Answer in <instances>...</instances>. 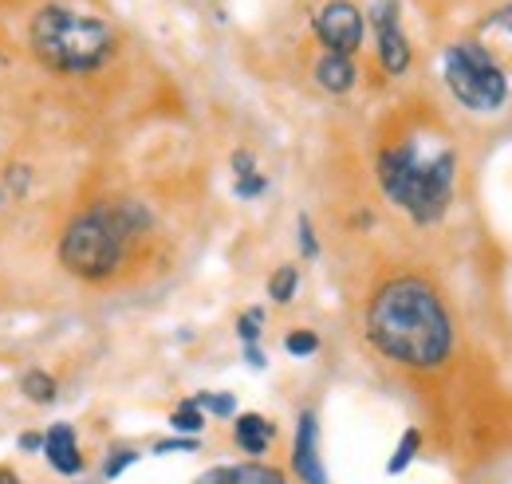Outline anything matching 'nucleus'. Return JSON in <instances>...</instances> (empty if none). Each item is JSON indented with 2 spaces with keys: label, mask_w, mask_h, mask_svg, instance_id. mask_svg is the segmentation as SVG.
Listing matches in <instances>:
<instances>
[{
  "label": "nucleus",
  "mask_w": 512,
  "mask_h": 484,
  "mask_svg": "<svg viewBox=\"0 0 512 484\" xmlns=\"http://www.w3.org/2000/svg\"><path fill=\"white\" fill-rule=\"evenodd\" d=\"M367 339L386 359L414 370H434L453 351V323L442 296L414 276L390 280L367 307Z\"/></svg>",
  "instance_id": "obj_1"
},
{
  "label": "nucleus",
  "mask_w": 512,
  "mask_h": 484,
  "mask_svg": "<svg viewBox=\"0 0 512 484\" xmlns=\"http://www.w3.org/2000/svg\"><path fill=\"white\" fill-rule=\"evenodd\" d=\"M453 170L457 158L449 146L426 150L418 138L398 142L379 158V182L394 205H402L418 225L442 221L453 197Z\"/></svg>",
  "instance_id": "obj_2"
},
{
  "label": "nucleus",
  "mask_w": 512,
  "mask_h": 484,
  "mask_svg": "<svg viewBox=\"0 0 512 484\" xmlns=\"http://www.w3.org/2000/svg\"><path fill=\"white\" fill-rule=\"evenodd\" d=\"M150 225L146 209L134 201H107L87 213H79L64 229L60 241V264L79 280H107L119 272L127 244Z\"/></svg>",
  "instance_id": "obj_3"
},
{
  "label": "nucleus",
  "mask_w": 512,
  "mask_h": 484,
  "mask_svg": "<svg viewBox=\"0 0 512 484\" xmlns=\"http://www.w3.org/2000/svg\"><path fill=\"white\" fill-rule=\"evenodd\" d=\"M28 40H32L36 60L52 71H64V75H87L115 56L111 24H103L87 12L64 8V4L40 8Z\"/></svg>",
  "instance_id": "obj_4"
},
{
  "label": "nucleus",
  "mask_w": 512,
  "mask_h": 484,
  "mask_svg": "<svg viewBox=\"0 0 512 484\" xmlns=\"http://www.w3.org/2000/svg\"><path fill=\"white\" fill-rule=\"evenodd\" d=\"M446 83L457 95L461 107L469 111H501L509 99V79L493 63V56L481 44H453L446 52Z\"/></svg>",
  "instance_id": "obj_5"
},
{
  "label": "nucleus",
  "mask_w": 512,
  "mask_h": 484,
  "mask_svg": "<svg viewBox=\"0 0 512 484\" xmlns=\"http://www.w3.org/2000/svg\"><path fill=\"white\" fill-rule=\"evenodd\" d=\"M316 36L335 56H351L363 44V12L351 0H327L316 12Z\"/></svg>",
  "instance_id": "obj_6"
},
{
  "label": "nucleus",
  "mask_w": 512,
  "mask_h": 484,
  "mask_svg": "<svg viewBox=\"0 0 512 484\" xmlns=\"http://www.w3.org/2000/svg\"><path fill=\"white\" fill-rule=\"evenodd\" d=\"M292 469L300 473V481L304 484H327V473H323V461H320V422H316L312 410H304L300 422H296Z\"/></svg>",
  "instance_id": "obj_7"
},
{
  "label": "nucleus",
  "mask_w": 512,
  "mask_h": 484,
  "mask_svg": "<svg viewBox=\"0 0 512 484\" xmlns=\"http://www.w3.org/2000/svg\"><path fill=\"white\" fill-rule=\"evenodd\" d=\"M375 24H379V60L390 75H402L410 67V44L398 28V4L394 0H383L379 12H375Z\"/></svg>",
  "instance_id": "obj_8"
},
{
  "label": "nucleus",
  "mask_w": 512,
  "mask_h": 484,
  "mask_svg": "<svg viewBox=\"0 0 512 484\" xmlns=\"http://www.w3.org/2000/svg\"><path fill=\"white\" fill-rule=\"evenodd\" d=\"M44 457H48V465H52L60 477H75V473H83V453H79L75 429H71L67 422L52 425V429L44 433Z\"/></svg>",
  "instance_id": "obj_9"
},
{
  "label": "nucleus",
  "mask_w": 512,
  "mask_h": 484,
  "mask_svg": "<svg viewBox=\"0 0 512 484\" xmlns=\"http://www.w3.org/2000/svg\"><path fill=\"white\" fill-rule=\"evenodd\" d=\"M197 484H288V481H284L280 469L249 461V465H217V469L201 473Z\"/></svg>",
  "instance_id": "obj_10"
},
{
  "label": "nucleus",
  "mask_w": 512,
  "mask_h": 484,
  "mask_svg": "<svg viewBox=\"0 0 512 484\" xmlns=\"http://www.w3.org/2000/svg\"><path fill=\"white\" fill-rule=\"evenodd\" d=\"M316 79H320L323 91L343 95V91L355 87V63H351V56H335V52H327V56L316 63Z\"/></svg>",
  "instance_id": "obj_11"
},
{
  "label": "nucleus",
  "mask_w": 512,
  "mask_h": 484,
  "mask_svg": "<svg viewBox=\"0 0 512 484\" xmlns=\"http://www.w3.org/2000/svg\"><path fill=\"white\" fill-rule=\"evenodd\" d=\"M233 437H237V445H241L249 457H260V453L272 445L276 425L264 422L260 414H245V418H237V425H233Z\"/></svg>",
  "instance_id": "obj_12"
},
{
  "label": "nucleus",
  "mask_w": 512,
  "mask_h": 484,
  "mask_svg": "<svg viewBox=\"0 0 512 484\" xmlns=\"http://www.w3.org/2000/svg\"><path fill=\"white\" fill-rule=\"evenodd\" d=\"M20 390H24V398H28V402H36V406L56 402V378H52V374H44V370H28V374L20 378Z\"/></svg>",
  "instance_id": "obj_13"
},
{
  "label": "nucleus",
  "mask_w": 512,
  "mask_h": 484,
  "mask_svg": "<svg viewBox=\"0 0 512 484\" xmlns=\"http://www.w3.org/2000/svg\"><path fill=\"white\" fill-rule=\"evenodd\" d=\"M418 445H422V433H418V429H406V433H402V441H398V449H394V457L386 461V473H390V477H394V473H402V469L414 461Z\"/></svg>",
  "instance_id": "obj_14"
},
{
  "label": "nucleus",
  "mask_w": 512,
  "mask_h": 484,
  "mask_svg": "<svg viewBox=\"0 0 512 484\" xmlns=\"http://www.w3.org/2000/svg\"><path fill=\"white\" fill-rule=\"evenodd\" d=\"M296 284H300V272L292 268V264H284L280 272H272V280H268V296L276 303H288L296 296Z\"/></svg>",
  "instance_id": "obj_15"
},
{
  "label": "nucleus",
  "mask_w": 512,
  "mask_h": 484,
  "mask_svg": "<svg viewBox=\"0 0 512 484\" xmlns=\"http://www.w3.org/2000/svg\"><path fill=\"white\" fill-rule=\"evenodd\" d=\"M197 410H209V414H217V418H233L237 414V402L229 398V394H197L190 398Z\"/></svg>",
  "instance_id": "obj_16"
},
{
  "label": "nucleus",
  "mask_w": 512,
  "mask_h": 484,
  "mask_svg": "<svg viewBox=\"0 0 512 484\" xmlns=\"http://www.w3.org/2000/svg\"><path fill=\"white\" fill-rule=\"evenodd\" d=\"M170 425L178 429V433H186V437H193V433H201L205 429V414L193 406V402H186L182 410H174V418H170Z\"/></svg>",
  "instance_id": "obj_17"
},
{
  "label": "nucleus",
  "mask_w": 512,
  "mask_h": 484,
  "mask_svg": "<svg viewBox=\"0 0 512 484\" xmlns=\"http://www.w3.org/2000/svg\"><path fill=\"white\" fill-rule=\"evenodd\" d=\"M284 351L296 355V359H304V355H316V351H320V339H316L312 331H292V335L284 339Z\"/></svg>",
  "instance_id": "obj_18"
},
{
  "label": "nucleus",
  "mask_w": 512,
  "mask_h": 484,
  "mask_svg": "<svg viewBox=\"0 0 512 484\" xmlns=\"http://www.w3.org/2000/svg\"><path fill=\"white\" fill-rule=\"evenodd\" d=\"M134 461H138V453H134V449H119L115 457H107V465H103V477H107V481H115V477H119L123 469H130Z\"/></svg>",
  "instance_id": "obj_19"
},
{
  "label": "nucleus",
  "mask_w": 512,
  "mask_h": 484,
  "mask_svg": "<svg viewBox=\"0 0 512 484\" xmlns=\"http://www.w3.org/2000/svg\"><path fill=\"white\" fill-rule=\"evenodd\" d=\"M237 335H241L245 343H256V339H260V307H253L249 315H241V323H237Z\"/></svg>",
  "instance_id": "obj_20"
},
{
  "label": "nucleus",
  "mask_w": 512,
  "mask_h": 484,
  "mask_svg": "<svg viewBox=\"0 0 512 484\" xmlns=\"http://www.w3.org/2000/svg\"><path fill=\"white\" fill-rule=\"evenodd\" d=\"M197 449V437H174V441H158L154 453H193Z\"/></svg>",
  "instance_id": "obj_21"
},
{
  "label": "nucleus",
  "mask_w": 512,
  "mask_h": 484,
  "mask_svg": "<svg viewBox=\"0 0 512 484\" xmlns=\"http://www.w3.org/2000/svg\"><path fill=\"white\" fill-rule=\"evenodd\" d=\"M268 189V182L260 174H249V178H237V197H260Z\"/></svg>",
  "instance_id": "obj_22"
},
{
  "label": "nucleus",
  "mask_w": 512,
  "mask_h": 484,
  "mask_svg": "<svg viewBox=\"0 0 512 484\" xmlns=\"http://www.w3.org/2000/svg\"><path fill=\"white\" fill-rule=\"evenodd\" d=\"M300 248H304V256H316V252H320V244H316V233H312V221H308V217H300Z\"/></svg>",
  "instance_id": "obj_23"
},
{
  "label": "nucleus",
  "mask_w": 512,
  "mask_h": 484,
  "mask_svg": "<svg viewBox=\"0 0 512 484\" xmlns=\"http://www.w3.org/2000/svg\"><path fill=\"white\" fill-rule=\"evenodd\" d=\"M233 170H237V178H249V174H256L253 154H245V150H237V154H233Z\"/></svg>",
  "instance_id": "obj_24"
},
{
  "label": "nucleus",
  "mask_w": 512,
  "mask_h": 484,
  "mask_svg": "<svg viewBox=\"0 0 512 484\" xmlns=\"http://www.w3.org/2000/svg\"><path fill=\"white\" fill-rule=\"evenodd\" d=\"M20 445H24V449H44V437H40V433H24Z\"/></svg>",
  "instance_id": "obj_25"
},
{
  "label": "nucleus",
  "mask_w": 512,
  "mask_h": 484,
  "mask_svg": "<svg viewBox=\"0 0 512 484\" xmlns=\"http://www.w3.org/2000/svg\"><path fill=\"white\" fill-rule=\"evenodd\" d=\"M245 359H249V363H253L256 370H260V366H264V355H260V351H256V343H245Z\"/></svg>",
  "instance_id": "obj_26"
},
{
  "label": "nucleus",
  "mask_w": 512,
  "mask_h": 484,
  "mask_svg": "<svg viewBox=\"0 0 512 484\" xmlns=\"http://www.w3.org/2000/svg\"><path fill=\"white\" fill-rule=\"evenodd\" d=\"M493 24H497V28H509V32H512V4L501 12V16H497V20H493Z\"/></svg>",
  "instance_id": "obj_27"
},
{
  "label": "nucleus",
  "mask_w": 512,
  "mask_h": 484,
  "mask_svg": "<svg viewBox=\"0 0 512 484\" xmlns=\"http://www.w3.org/2000/svg\"><path fill=\"white\" fill-rule=\"evenodd\" d=\"M0 484H20V477H12V473H4V469H0Z\"/></svg>",
  "instance_id": "obj_28"
}]
</instances>
